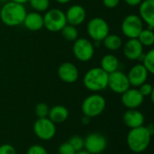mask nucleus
Here are the masks:
<instances>
[{"mask_svg":"<svg viewBox=\"0 0 154 154\" xmlns=\"http://www.w3.org/2000/svg\"><path fill=\"white\" fill-rule=\"evenodd\" d=\"M131 87L127 75L121 71L116 70L110 74H108V84L107 88H109L114 93L123 94Z\"/></svg>","mask_w":154,"mask_h":154,"instance_id":"10","label":"nucleus"},{"mask_svg":"<svg viewBox=\"0 0 154 154\" xmlns=\"http://www.w3.org/2000/svg\"><path fill=\"white\" fill-rule=\"evenodd\" d=\"M124 123L130 129L143 126L144 124L143 115L137 109H128L123 116Z\"/></svg>","mask_w":154,"mask_h":154,"instance_id":"19","label":"nucleus"},{"mask_svg":"<svg viewBox=\"0 0 154 154\" xmlns=\"http://www.w3.org/2000/svg\"><path fill=\"white\" fill-rule=\"evenodd\" d=\"M89 122H90V118L88 117V116H84V117L82 119V124L83 125H88Z\"/></svg>","mask_w":154,"mask_h":154,"instance_id":"35","label":"nucleus"},{"mask_svg":"<svg viewBox=\"0 0 154 154\" xmlns=\"http://www.w3.org/2000/svg\"><path fill=\"white\" fill-rule=\"evenodd\" d=\"M69 117V110L60 105H57L50 108L48 118L54 124H60L65 122Z\"/></svg>","mask_w":154,"mask_h":154,"instance_id":"20","label":"nucleus"},{"mask_svg":"<svg viewBox=\"0 0 154 154\" xmlns=\"http://www.w3.org/2000/svg\"><path fill=\"white\" fill-rule=\"evenodd\" d=\"M61 36L68 42H74L79 38V31L77 26L67 23L60 31Z\"/></svg>","mask_w":154,"mask_h":154,"instance_id":"24","label":"nucleus"},{"mask_svg":"<svg viewBox=\"0 0 154 154\" xmlns=\"http://www.w3.org/2000/svg\"><path fill=\"white\" fill-rule=\"evenodd\" d=\"M75 154H90L89 152H88L86 150H81V151H79V152H76V153Z\"/></svg>","mask_w":154,"mask_h":154,"instance_id":"38","label":"nucleus"},{"mask_svg":"<svg viewBox=\"0 0 154 154\" xmlns=\"http://www.w3.org/2000/svg\"><path fill=\"white\" fill-rule=\"evenodd\" d=\"M85 88L94 93L105 90L108 84V73L100 67H94L88 69L83 78Z\"/></svg>","mask_w":154,"mask_h":154,"instance_id":"3","label":"nucleus"},{"mask_svg":"<svg viewBox=\"0 0 154 154\" xmlns=\"http://www.w3.org/2000/svg\"><path fill=\"white\" fill-rule=\"evenodd\" d=\"M143 29V22L138 14H130L126 15L121 23V31L128 39H137Z\"/></svg>","mask_w":154,"mask_h":154,"instance_id":"8","label":"nucleus"},{"mask_svg":"<svg viewBox=\"0 0 154 154\" xmlns=\"http://www.w3.org/2000/svg\"><path fill=\"white\" fill-rule=\"evenodd\" d=\"M152 134L149 131L147 126H140L133 128L127 134V145L129 149L136 153L144 152L150 145Z\"/></svg>","mask_w":154,"mask_h":154,"instance_id":"2","label":"nucleus"},{"mask_svg":"<svg viewBox=\"0 0 154 154\" xmlns=\"http://www.w3.org/2000/svg\"><path fill=\"white\" fill-rule=\"evenodd\" d=\"M0 12H1V6H0Z\"/></svg>","mask_w":154,"mask_h":154,"instance_id":"39","label":"nucleus"},{"mask_svg":"<svg viewBox=\"0 0 154 154\" xmlns=\"http://www.w3.org/2000/svg\"><path fill=\"white\" fill-rule=\"evenodd\" d=\"M27 11L23 5L8 1L1 6L0 20L9 27H15L23 24Z\"/></svg>","mask_w":154,"mask_h":154,"instance_id":"1","label":"nucleus"},{"mask_svg":"<svg viewBox=\"0 0 154 154\" xmlns=\"http://www.w3.org/2000/svg\"><path fill=\"white\" fill-rule=\"evenodd\" d=\"M49 106L45 103H38L35 106V115L38 118L48 117L49 115Z\"/></svg>","mask_w":154,"mask_h":154,"instance_id":"27","label":"nucleus"},{"mask_svg":"<svg viewBox=\"0 0 154 154\" xmlns=\"http://www.w3.org/2000/svg\"><path fill=\"white\" fill-rule=\"evenodd\" d=\"M119 66H120V62L118 58L111 53L104 55L100 60V68L108 74L116 70H118Z\"/></svg>","mask_w":154,"mask_h":154,"instance_id":"21","label":"nucleus"},{"mask_svg":"<svg viewBox=\"0 0 154 154\" xmlns=\"http://www.w3.org/2000/svg\"><path fill=\"white\" fill-rule=\"evenodd\" d=\"M124 1L126 3V5L130 6H137L143 2V0H124Z\"/></svg>","mask_w":154,"mask_h":154,"instance_id":"34","label":"nucleus"},{"mask_svg":"<svg viewBox=\"0 0 154 154\" xmlns=\"http://www.w3.org/2000/svg\"><path fill=\"white\" fill-rule=\"evenodd\" d=\"M103 45L108 51H118L123 46L122 38L116 33H109L103 41Z\"/></svg>","mask_w":154,"mask_h":154,"instance_id":"22","label":"nucleus"},{"mask_svg":"<svg viewBox=\"0 0 154 154\" xmlns=\"http://www.w3.org/2000/svg\"><path fill=\"white\" fill-rule=\"evenodd\" d=\"M142 64L147 69L149 74L154 73V50H150L142 57Z\"/></svg>","mask_w":154,"mask_h":154,"instance_id":"25","label":"nucleus"},{"mask_svg":"<svg viewBox=\"0 0 154 154\" xmlns=\"http://www.w3.org/2000/svg\"><path fill=\"white\" fill-rule=\"evenodd\" d=\"M73 42L72 52L78 60L87 62L92 60L95 54V46L91 41L87 38H78Z\"/></svg>","mask_w":154,"mask_h":154,"instance_id":"7","label":"nucleus"},{"mask_svg":"<svg viewBox=\"0 0 154 154\" xmlns=\"http://www.w3.org/2000/svg\"><path fill=\"white\" fill-rule=\"evenodd\" d=\"M68 142L70 143V145L74 148L76 152H79L84 148V139L79 135L72 136Z\"/></svg>","mask_w":154,"mask_h":154,"instance_id":"28","label":"nucleus"},{"mask_svg":"<svg viewBox=\"0 0 154 154\" xmlns=\"http://www.w3.org/2000/svg\"><path fill=\"white\" fill-rule=\"evenodd\" d=\"M0 154H17L14 146L11 144H2L0 145Z\"/></svg>","mask_w":154,"mask_h":154,"instance_id":"32","label":"nucleus"},{"mask_svg":"<svg viewBox=\"0 0 154 154\" xmlns=\"http://www.w3.org/2000/svg\"><path fill=\"white\" fill-rule=\"evenodd\" d=\"M138 41L143 47H152L154 44V32L153 30L146 28L143 29L140 34L137 37Z\"/></svg>","mask_w":154,"mask_h":154,"instance_id":"23","label":"nucleus"},{"mask_svg":"<svg viewBox=\"0 0 154 154\" xmlns=\"http://www.w3.org/2000/svg\"><path fill=\"white\" fill-rule=\"evenodd\" d=\"M28 3L35 12H46L51 5L50 0H28Z\"/></svg>","mask_w":154,"mask_h":154,"instance_id":"26","label":"nucleus"},{"mask_svg":"<svg viewBox=\"0 0 154 154\" xmlns=\"http://www.w3.org/2000/svg\"><path fill=\"white\" fill-rule=\"evenodd\" d=\"M59 79L68 84L75 83L79 77V72L77 66L72 62H63L61 63L57 70Z\"/></svg>","mask_w":154,"mask_h":154,"instance_id":"12","label":"nucleus"},{"mask_svg":"<svg viewBox=\"0 0 154 154\" xmlns=\"http://www.w3.org/2000/svg\"><path fill=\"white\" fill-rule=\"evenodd\" d=\"M66 24L65 13L59 8L48 9L43 15V27L51 32H60Z\"/></svg>","mask_w":154,"mask_h":154,"instance_id":"5","label":"nucleus"},{"mask_svg":"<svg viewBox=\"0 0 154 154\" xmlns=\"http://www.w3.org/2000/svg\"><path fill=\"white\" fill-rule=\"evenodd\" d=\"M33 132L39 139L49 141L54 137L56 134V126L48 117L38 118L33 125Z\"/></svg>","mask_w":154,"mask_h":154,"instance_id":"9","label":"nucleus"},{"mask_svg":"<svg viewBox=\"0 0 154 154\" xmlns=\"http://www.w3.org/2000/svg\"><path fill=\"white\" fill-rule=\"evenodd\" d=\"M123 53L129 60H137L143 55V46L138 39H128L123 46Z\"/></svg>","mask_w":154,"mask_h":154,"instance_id":"14","label":"nucleus"},{"mask_svg":"<svg viewBox=\"0 0 154 154\" xmlns=\"http://www.w3.org/2000/svg\"><path fill=\"white\" fill-rule=\"evenodd\" d=\"M65 15L67 23L78 26L86 20L87 12L81 5H73L68 8L65 13Z\"/></svg>","mask_w":154,"mask_h":154,"instance_id":"16","label":"nucleus"},{"mask_svg":"<svg viewBox=\"0 0 154 154\" xmlns=\"http://www.w3.org/2000/svg\"><path fill=\"white\" fill-rule=\"evenodd\" d=\"M10 1H13L17 4H21V5H24V4L28 3V0H10Z\"/></svg>","mask_w":154,"mask_h":154,"instance_id":"36","label":"nucleus"},{"mask_svg":"<svg viewBox=\"0 0 154 154\" xmlns=\"http://www.w3.org/2000/svg\"><path fill=\"white\" fill-rule=\"evenodd\" d=\"M126 75H127L130 85L134 88H138L142 84L147 81L149 72L143 66V64L140 63V64H136L133 66L128 71V74Z\"/></svg>","mask_w":154,"mask_h":154,"instance_id":"15","label":"nucleus"},{"mask_svg":"<svg viewBox=\"0 0 154 154\" xmlns=\"http://www.w3.org/2000/svg\"><path fill=\"white\" fill-rule=\"evenodd\" d=\"M26 154H48V152L43 146L39 144H34L28 149Z\"/></svg>","mask_w":154,"mask_h":154,"instance_id":"31","label":"nucleus"},{"mask_svg":"<svg viewBox=\"0 0 154 154\" xmlns=\"http://www.w3.org/2000/svg\"><path fill=\"white\" fill-rule=\"evenodd\" d=\"M106 106V102L105 97L97 93H94L84 99L81 109L84 116L92 118L101 115L104 112Z\"/></svg>","mask_w":154,"mask_h":154,"instance_id":"4","label":"nucleus"},{"mask_svg":"<svg viewBox=\"0 0 154 154\" xmlns=\"http://www.w3.org/2000/svg\"><path fill=\"white\" fill-rule=\"evenodd\" d=\"M104 5L108 9H114L117 7L121 2V0H102Z\"/></svg>","mask_w":154,"mask_h":154,"instance_id":"33","label":"nucleus"},{"mask_svg":"<svg viewBox=\"0 0 154 154\" xmlns=\"http://www.w3.org/2000/svg\"><path fill=\"white\" fill-rule=\"evenodd\" d=\"M121 101L124 106L128 109H137L141 106L144 101V97L140 93L136 88H129L125 92L122 94Z\"/></svg>","mask_w":154,"mask_h":154,"instance_id":"13","label":"nucleus"},{"mask_svg":"<svg viewBox=\"0 0 154 154\" xmlns=\"http://www.w3.org/2000/svg\"><path fill=\"white\" fill-rule=\"evenodd\" d=\"M23 24L25 28L31 32H37L43 28V15L39 12H30L27 13Z\"/></svg>","mask_w":154,"mask_h":154,"instance_id":"18","label":"nucleus"},{"mask_svg":"<svg viewBox=\"0 0 154 154\" xmlns=\"http://www.w3.org/2000/svg\"><path fill=\"white\" fill-rule=\"evenodd\" d=\"M55 1L60 5H65V4H68L69 2H70L71 0H55Z\"/></svg>","mask_w":154,"mask_h":154,"instance_id":"37","label":"nucleus"},{"mask_svg":"<svg viewBox=\"0 0 154 154\" xmlns=\"http://www.w3.org/2000/svg\"><path fill=\"white\" fill-rule=\"evenodd\" d=\"M139 6V17L147 24V28H154V0H143Z\"/></svg>","mask_w":154,"mask_h":154,"instance_id":"17","label":"nucleus"},{"mask_svg":"<svg viewBox=\"0 0 154 154\" xmlns=\"http://www.w3.org/2000/svg\"><path fill=\"white\" fill-rule=\"evenodd\" d=\"M87 32L93 41L100 42L110 33V28L108 23L104 18L94 17L88 23Z\"/></svg>","mask_w":154,"mask_h":154,"instance_id":"6","label":"nucleus"},{"mask_svg":"<svg viewBox=\"0 0 154 154\" xmlns=\"http://www.w3.org/2000/svg\"><path fill=\"white\" fill-rule=\"evenodd\" d=\"M140 93L145 97H150L154 92L153 87L151 83L148 82H144L143 84H142L140 87H138Z\"/></svg>","mask_w":154,"mask_h":154,"instance_id":"29","label":"nucleus"},{"mask_svg":"<svg viewBox=\"0 0 154 154\" xmlns=\"http://www.w3.org/2000/svg\"><path fill=\"white\" fill-rule=\"evenodd\" d=\"M107 146V141L104 135L98 133H92L84 139V148L90 154L103 152Z\"/></svg>","mask_w":154,"mask_h":154,"instance_id":"11","label":"nucleus"},{"mask_svg":"<svg viewBox=\"0 0 154 154\" xmlns=\"http://www.w3.org/2000/svg\"><path fill=\"white\" fill-rule=\"evenodd\" d=\"M58 152L59 154H75L76 151L74 150V148L70 145L69 142H66L60 145L58 149Z\"/></svg>","mask_w":154,"mask_h":154,"instance_id":"30","label":"nucleus"}]
</instances>
